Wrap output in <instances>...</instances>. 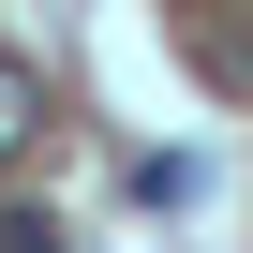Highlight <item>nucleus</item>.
<instances>
[{
    "label": "nucleus",
    "mask_w": 253,
    "mask_h": 253,
    "mask_svg": "<svg viewBox=\"0 0 253 253\" xmlns=\"http://www.w3.org/2000/svg\"><path fill=\"white\" fill-rule=\"evenodd\" d=\"M30 149H45V75H30L15 45H0V179H15Z\"/></svg>",
    "instance_id": "obj_1"
},
{
    "label": "nucleus",
    "mask_w": 253,
    "mask_h": 253,
    "mask_svg": "<svg viewBox=\"0 0 253 253\" xmlns=\"http://www.w3.org/2000/svg\"><path fill=\"white\" fill-rule=\"evenodd\" d=\"M0 253H75V223H60V209H30V194H15V209H0Z\"/></svg>",
    "instance_id": "obj_2"
}]
</instances>
